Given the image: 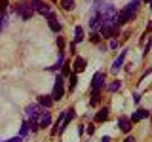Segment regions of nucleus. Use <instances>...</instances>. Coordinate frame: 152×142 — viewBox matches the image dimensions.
I'll return each mask as SVG.
<instances>
[{"mask_svg":"<svg viewBox=\"0 0 152 142\" xmlns=\"http://www.w3.org/2000/svg\"><path fill=\"white\" fill-rule=\"evenodd\" d=\"M139 0H131L129 4H127L126 8L122 9V13L118 15V25H124V23H129L133 17H135V13H137V8H139Z\"/></svg>","mask_w":152,"mask_h":142,"instance_id":"nucleus-1","label":"nucleus"},{"mask_svg":"<svg viewBox=\"0 0 152 142\" xmlns=\"http://www.w3.org/2000/svg\"><path fill=\"white\" fill-rule=\"evenodd\" d=\"M15 13H17V15H21L23 21H28V19L34 15V9L31 8V4H28L27 0H21V2L15 6Z\"/></svg>","mask_w":152,"mask_h":142,"instance_id":"nucleus-2","label":"nucleus"},{"mask_svg":"<svg viewBox=\"0 0 152 142\" xmlns=\"http://www.w3.org/2000/svg\"><path fill=\"white\" fill-rule=\"evenodd\" d=\"M63 74H59L55 78V83H53V91H51V99H53V102L55 101H61V99L65 97V85H63Z\"/></svg>","mask_w":152,"mask_h":142,"instance_id":"nucleus-3","label":"nucleus"},{"mask_svg":"<svg viewBox=\"0 0 152 142\" xmlns=\"http://www.w3.org/2000/svg\"><path fill=\"white\" fill-rule=\"evenodd\" d=\"M28 4H31V8L34 9V12L42 13V15H44V17H48V19H50L51 15H53V13H51V9L48 8L46 4L42 2V0H31V2H28Z\"/></svg>","mask_w":152,"mask_h":142,"instance_id":"nucleus-4","label":"nucleus"},{"mask_svg":"<svg viewBox=\"0 0 152 142\" xmlns=\"http://www.w3.org/2000/svg\"><path fill=\"white\" fill-rule=\"evenodd\" d=\"M103 87H104V74L97 72L93 76V80H91V95H99Z\"/></svg>","mask_w":152,"mask_h":142,"instance_id":"nucleus-5","label":"nucleus"},{"mask_svg":"<svg viewBox=\"0 0 152 142\" xmlns=\"http://www.w3.org/2000/svg\"><path fill=\"white\" fill-rule=\"evenodd\" d=\"M127 51H129L127 47H126V49H122V53L118 55V59L112 63V72H114V74H118V72H120V68H122L124 61H126V57H127Z\"/></svg>","mask_w":152,"mask_h":142,"instance_id":"nucleus-6","label":"nucleus"},{"mask_svg":"<svg viewBox=\"0 0 152 142\" xmlns=\"http://www.w3.org/2000/svg\"><path fill=\"white\" fill-rule=\"evenodd\" d=\"M34 121H36L38 129H42V127H50V123H51V116H50V112H42Z\"/></svg>","mask_w":152,"mask_h":142,"instance_id":"nucleus-7","label":"nucleus"},{"mask_svg":"<svg viewBox=\"0 0 152 142\" xmlns=\"http://www.w3.org/2000/svg\"><path fill=\"white\" fill-rule=\"evenodd\" d=\"M86 64H88V63H86L84 57H76V59L72 61V68H74V72H76V74H78V72H84V70H86Z\"/></svg>","mask_w":152,"mask_h":142,"instance_id":"nucleus-8","label":"nucleus"},{"mask_svg":"<svg viewBox=\"0 0 152 142\" xmlns=\"http://www.w3.org/2000/svg\"><path fill=\"white\" fill-rule=\"evenodd\" d=\"M118 127H120L122 133H129L131 131V121L127 120L126 116H120V117H118Z\"/></svg>","mask_w":152,"mask_h":142,"instance_id":"nucleus-9","label":"nucleus"},{"mask_svg":"<svg viewBox=\"0 0 152 142\" xmlns=\"http://www.w3.org/2000/svg\"><path fill=\"white\" fill-rule=\"evenodd\" d=\"M99 27H101V13L95 12L93 15L89 17V28H91V30H97Z\"/></svg>","mask_w":152,"mask_h":142,"instance_id":"nucleus-10","label":"nucleus"},{"mask_svg":"<svg viewBox=\"0 0 152 142\" xmlns=\"http://www.w3.org/2000/svg\"><path fill=\"white\" fill-rule=\"evenodd\" d=\"M25 114L27 117H31V120H36L38 116H40V112H38V104H28L25 108Z\"/></svg>","mask_w":152,"mask_h":142,"instance_id":"nucleus-11","label":"nucleus"},{"mask_svg":"<svg viewBox=\"0 0 152 142\" xmlns=\"http://www.w3.org/2000/svg\"><path fill=\"white\" fill-rule=\"evenodd\" d=\"M145 117H148V112L145 110V108H137V112L131 116V123H135V121H141V120H145Z\"/></svg>","mask_w":152,"mask_h":142,"instance_id":"nucleus-12","label":"nucleus"},{"mask_svg":"<svg viewBox=\"0 0 152 142\" xmlns=\"http://www.w3.org/2000/svg\"><path fill=\"white\" fill-rule=\"evenodd\" d=\"M48 25H50V28H51L53 32H61V23L57 21L55 15H51L50 19H48Z\"/></svg>","mask_w":152,"mask_h":142,"instance_id":"nucleus-13","label":"nucleus"},{"mask_svg":"<svg viewBox=\"0 0 152 142\" xmlns=\"http://www.w3.org/2000/svg\"><path fill=\"white\" fill-rule=\"evenodd\" d=\"M107 117H108V108L104 106V108H101V110L97 112V116H95V121H97V123H103V121H107Z\"/></svg>","mask_w":152,"mask_h":142,"instance_id":"nucleus-14","label":"nucleus"},{"mask_svg":"<svg viewBox=\"0 0 152 142\" xmlns=\"http://www.w3.org/2000/svg\"><path fill=\"white\" fill-rule=\"evenodd\" d=\"M38 104L50 108L51 104H53V99H51V95H42V97H38Z\"/></svg>","mask_w":152,"mask_h":142,"instance_id":"nucleus-15","label":"nucleus"},{"mask_svg":"<svg viewBox=\"0 0 152 142\" xmlns=\"http://www.w3.org/2000/svg\"><path fill=\"white\" fill-rule=\"evenodd\" d=\"M84 40V28L82 27H74V44H80Z\"/></svg>","mask_w":152,"mask_h":142,"instance_id":"nucleus-16","label":"nucleus"},{"mask_svg":"<svg viewBox=\"0 0 152 142\" xmlns=\"http://www.w3.org/2000/svg\"><path fill=\"white\" fill-rule=\"evenodd\" d=\"M61 8L66 9V12H70V9L74 8V0H61Z\"/></svg>","mask_w":152,"mask_h":142,"instance_id":"nucleus-17","label":"nucleus"},{"mask_svg":"<svg viewBox=\"0 0 152 142\" xmlns=\"http://www.w3.org/2000/svg\"><path fill=\"white\" fill-rule=\"evenodd\" d=\"M63 64H65V55L61 53V55H59V59H57V63L51 66V70H59V68H63Z\"/></svg>","mask_w":152,"mask_h":142,"instance_id":"nucleus-18","label":"nucleus"},{"mask_svg":"<svg viewBox=\"0 0 152 142\" xmlns=\"http://www.w3.org/2000/svg\"><path fill=\"white\" fill-rule=\"evenodd\" d=\"M120 85H122V82H112L110 85H108V91H118V89H120Z\"/></svg>","mask_w":152,"mask_h":142,"instance_id":"nucleus-19","label":"nucleus"},{"mask_svg":"<svg viewBox=\"0 0 152 142\" xmlns=\"http://www.w3.org/2000/svg\"><path fill=\"white\" fill-rule=\"evenodd\" d=\"M70 87H76V83H78V76H76V72H72L70 74Z\"/></svg>","mask_w":152,"mask_h":142,"instance_id":"nucleus-20","label":"nucleus"},{"mask_svg":"<svg viewBox=\"0 0 152 142\" xmlns=\"http://www.w3.org/2000/svg\"><path fill=\"white\" fill-rule=\"evenodd\" d=\"M27 133H28V123H23V125H21V135H19V136L23 138V136H27Z\"/></svg>","mask_w":152,"mask_h":142,"instance_id":"nucleus-21","label":"nucleus"},{"mask_svg":"<svg viewBox=\"0 0 152 142\" xmlns=\"http://www.w3.org/2000/svg\"><path fill=\"white\" fill-rule=\"evenodd\" d=\"M4 25H6V15H4V13H0V32H2Z\"/></svg>","mask_w":152,"mask_h":142,"instance_id":"nucleus-22","label":"nucleus"},{"mask_svg":"<svg viewBox=\"0 0 152 142\" xmlns=\"http://www.w3.org/2000/svg\"><path fill=\"white\" fill-rule=\"evenodd\" d=\"M152 49V40H148V42H146V46H145V51H142V53H145V55H148V51Z\"/></svg>","mask_w":152,"mask_h":142,"instance_id":"nucleus-23","label":"nucleus"},{"mask_svg":"<svg viewBox=\"0 0 152 142\" xmlns=\"http://www.w3.org/2000/svg\"><path fill=\"white\" fill-rule=\"evenodd\" d=\"M57 46L61 47V51H63V47H65V40H63V36H59V38H57Z\"/></svg>","mask_w":152,"mask_h":142,"instance_id":"nucleus-24","label":"nucleus"},{"mask_svg":"<svg viewBox=\"0 0 152 142\" xmlns=\"http://www.w3.org/2000/svg\"><path fill=\"white\" fill-rule=\"evenodd\" d=\"M99 40H101V36H99V32H93V34H91V42H95V44H97Z\"/></svg>","mask_w":152,"mask_h":142,"instance_id":"nucleus-25","label":"nucleus"},{"mask_svg":"<svg viewBox=\"0 0 152 142\" xmlns=\"http://www.w3.org/2000/svg\"><path fill=\"white\" fill-rule=\"evenodd\" d=\"M133 101H135V104L139 102V101H141V93H137V91L133 93Z\"/></svg>","mask_w":152,"mask_h":142,"instance_id":"nucleus-26","label":"nucleus"},{"mask_svg":"<svg viewBox=\"0 0 152 142\" xmlns=\"http://www.w3.org/2000/svg\"><path fill=\"white\" fill-rule=\"evenodd\" d=\"M95 133V125L91 123V125H88V135H93Z\"/></svg>","mask_w":152,"mask_h":142,"instance_id":"nucleus-27","label":"nucleus"},{"mask_svg":"<svg viewBox=\"0 0 152 142\" xmlns=\"http://www.w3.org/2000/svg\"><path fill=\"white\" fill-rule=\"evenodd\" d=\"M6 142H23V138H21V136H13V138H10Z\"/></svg>","mask_w":152,"mask_h":142,"instance_id":"nucleus-28","label":"nucleus"},{"mask_svg":"<svg viewBox=\"0 0 152 142\" xmlns=\"http://www.w3.org/2000/svg\"><path fill=\"white\" fill-rule=\"evenodd\" d=\"M110 47H112V49H114V47H118V40H112L110 42Z\"/></svg>","mask_w":152,"mask_h":142,"instance_id":"nucleus-29","label":"nucleus"},{"mask_svg":"<svg viewBox=\"0 0 152 142\" xmlns=\"http://www.w3.org/2000/svg\"><path fill=\"white\" fill-rule=\"evenodd\" d=\"M101 142H110V136H103V138H101Z\"/></svg>","mask_w":152,"mask_h":142,"instance_id":"nucleus-30","label":"nucleus"},{"mask_svg":"<svg viewBox=\"0 0 152 142\" xmlns=\"http://www.w3.org/2000/svg\"><path fill=\"white\" fill-rule=\"evenodd\" d=\"M124 142H135V138H133V136H127V138L124 140Z\"/></svg>","mask_w":152,"mask_h":142,"instance_id":"nucleus-31","label":"nucleus"},{"mask_svg":"<svg viewBox=\"0 0 152 142\" xmlns=\"http://www.w3.org/2000/svg\"><path fill=\"white\" fill-rule=\"evenodd\" d=\"M150 8H152V0H150Z\"/></svg>","mask_w":152,"mask_h":142,"instance_id":"nucleus-32","label":"nucleus"},{"mask_svg":"<svg viewBox=\"0 0 152 142\" xmlns=\"http://www.w3.org/2000/svg\"><path fill=\"white\" fill-rule=\"evenodd\" d=\"M139 2H141V0H139Z\"/></svg>","mask_w":152,"mask_h":142,"instance_id":"nucleus-33","label":"nucleus"}]
</instances>
